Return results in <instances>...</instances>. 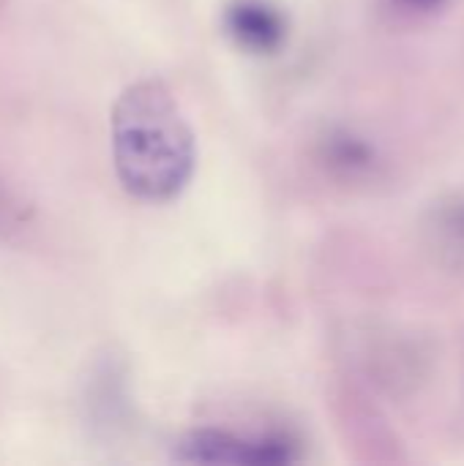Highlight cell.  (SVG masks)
Returning <instances> with one entry per match:
<instances>
[{
  "instance_id": "obj_1",
  "label": "cell",
  "mask_w": 464,
  "mask_h": 466,
  "mask_svg": "<svg viewBox=\"0 0 464 466\" xmlns=\"http://www.w3.org/2000/svg\"><path fill=\"white\" fill-rule=\"evenodd\" d=\"M112 158L123 188L148 202L178 197L191 180L194 134L159 79L129 85L112 106Z\"/></svg>"
},
{
  "instance_id": "obj_2",
  "label": "cell",
  "mask_w": 464,
  "mask_h": 466,
  "mask_svg": "<svg viewBox=\"0 0 464 466\" xmlns=\"http://www.w3.org/2000/svg\"><path fill=\"white\" fill-rule=\"evenodd\" d=\"M298 442L276 431L257 437L194 431L175 451V459L186 464H290L298 461Z\"/></svg>"
},
{
  "instance_id": "obj_3",
  "label": "cell",
  "mask_w": 464,
  "mask_h": 466,
  "mask_svg": "<svg viewBox=\"0 0 464 466\" xmlns=\"http://www.w3.org/2000/svg\"><path fill=\"white\" fill-rule=\"evenodd\" d=\"M224 27L241 49L254 55H271L287 38L284 14L268 0H232L224 11Z\"/></svg>"
},
{
  "instance_id": "obj_4",
  "label": "cell",
  "mask_w": 464,
  "mask_h": 466,
  "mask_svg": "<svg viewBox=\"0 0 464 466\" xmlns=\"http://www.w3.org/2000/svg\"><path fill=\"white\" fill-rule=\"evenodd\" d=\"M323 161L345 175V177H358L366 175L375 167V150L369 142H364L361 137L350 134V131H334L323 139V150H320Z\"/></svg>"
},
{
  "instance_id": "obj_5",
  "label": "cell",
  "mask_w": 464,
  "mask_h": 466,
  "mask_svg": "<svg viewBox=\"0 0 464 466\" xmlns=\"http://www.w3.org/2000/svg\"><path fill=\"white\" fill-rule=\"evenodd\" d=\"M402 3H407L410 8H418V11H435V8H440L446 0H402Z\"/></svg>"
},
{
  "instance_id": "obj_6",
  "label": "cell",
  "mask_w": 464,
  "mask_h": 466,
  "mask_svg": "<svg viewBox=\"0 0 464 466\" xmlns=\"http://www.w3.org/2000/svg\"><path fill=\"white\" fill-rule=\"evenodd\" d=\"M8 213H11V205H8V199H5V194H3V188H0V227L8 221Z\"/></svg>"
}]
</instances>
